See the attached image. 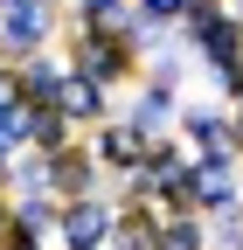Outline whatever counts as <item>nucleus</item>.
<instances>
[{"mask_svg": "<svg viewBox=\"0 0 243 250\" xmlns=\"http://www.w3.org/2000/svg\"><path fill=\"white\" fill-rule=\"evenodd\" d=\"M63 77H70V56H63V49H42V56H28V62H14V70H7V83H14L21 104H56Z\"/></svg>", "mask_w": 243, "mask_h": 250, "instance_id": "9", "label": "nucleus"}, {"mask_svg": "<svg viewBox=\"0 0 243 250\" xmlns=\"http://www.w3.org/2000/svg\"><path fill=\"white\" fill-rule=\"evenodd\" d=\"M0 250H49V243H0Z\"/></svg>", "mask_w": 243, "mask_h": 250, "instance_id": "21", "label": "nucleus"}, {"mask_svg": "<svg viewBox=\"0 0 243 250\" xmlns=\"http://www.w3.org/2000/svg\"><path fill=\"white\" fill-rule=\"evenodd\" d=\"M56 7H63V0H56Z\"/></svg>", "mask_w": 243, "mask_h": 250, "instance_id": "24", "label": "nucleus"}, {"mask_svg": "<svg viewBox=\"0 0 243 250\" xmlns=\"http://www.w3.org/2000/svg\"><path fill=\"white\" fill-rule=\"evenodd\" d=\"M7 223H14V195L0 188V243H7Z\"/></svg>", "mask_w": 243, "mask_h": 250, "instance_id": "19", "label": "nucleus"}, {"mask_svg": "<svg viewBox=\"0 0 243 250\" xmlns=\"http://www.w3.org/2000/svg\"><path fill=\"white\" fill-rule=\"evenodd\" d=\"M56 195H14V223H7V243H49L56 236Z\"/></svg>", "mask_w": 243, "mask_h": 250, "instance_id": "12", "label": "nucleus"}, {"mask_svg": "<svg viewBox=\"0 0 243 250\" xmlns=\"http://www.w3.org/2000/svg\"><path fill=\"white\" fill-rule=\"evenodd\" d=\"M139 77H146V83H160V90H181V83L195 77V56H188V42H181L174 28H167V35H160L153 49L139 56Z\"/></svg>", "mask_w": 243, "mask_h": 250, "instance_id": "11", "label": "nucleus"}, {"mask_svg": "<svg viewBox=\"0 0 243 250\" xmlns=\"http://www.w3.org/2000/svg\"><path fill=\"white\" fill-rule=\"evenodd\" d=\"M174 139L188 146V160H223L229 146V104H202V98H181L174 111Z\"/></svg>", "mask_w": 243, "mask_h": 250, "instance_id": "4", "label": "nucleus"}, {"mask_svg": "<svg viewBox=\"0 0 243 250\" xmlns=\"http://www.w3.org/2000/svg\"><path fill=\"white\" fill-rule=\"evenodd\" d=\"M153 250H208V215H160Z\"/></svg>", "mask_w": 243, "mask_h": 250, "instance_id": "15", "label": "nucleus"}, {"mask_svg": "<svg viewBox=\"0 0 243 250\" xmlns=\"http://www.w3.org/2000/svg\"><path fill=\"white\" fill-rule=\"evenodd\" d=\"M174 111H181V90H160V83H146V77L125 90V104H118V118H125L146 146H153V139H174Z\"/></svg>", "mask_w": 243, "mask_h": 250, "instance_id": "6", "label": "nucleus"}, {"mask_svg": "<svg viewBox=\"0 0 243 250\" xmlns=\"http://www.w3.org/2000/svg\"><path fill=\"white\" fill-rule=\"evenodd\" d=\"M70 7H90V0H63V14H70Z\"/></svg>", "mask_w": 243, "mask_h": 250, "instance_id": "22", "label": "nucleus"}, {"mask_svg": "<svg viewBox=\"0 0 243 250\" xmlns=\"http://www.w3.org/2000/svg\"><path fill=\"white\" fill-rule=\"evenodd\" d=\"M216 7H223V14H229V21L243 28V0H216Z\"/></svg>", "mask_w": 243, "mask_h": 250, "instance_id": "20", "label": "nucleus"}, {"mask_svg": "<svg viewBox=\"0 0 243 250\" xmlns=\"http://www.w3.org/2000/svg\"><path fill=\"white\" fill-rule=\"evenodd\" d=\"M188 195L195 215H223L243 202V153H223V160H188Z\"/></svg>", "mask_w": 243, "mask_h": 250, "instance_id": "5", "label": "nucleus"}, {"mask_svg": "<svg viewBox=\"0 0 243 250\" xmlns=\"http://www.w3.org/2000/svg\"><path fill=\"white\" fill-rule=\"evenodd\" d=\"M56 111H63V118L77 125V139H83L90 125H104V118L118 111V98H111L104 83H90V77H77V70H70V77H63V90H56Z\"/></svg>", "mask_w": 243, "mask_h": 250, "instance_id": "10", "label": "nucleus"}, {"mask_svg": "<svg viewBox=\"0 0 243 250\" xmlns=\"http://www.w3.org/2000/svg\"><path fill=\"white\" fill-rule=\"evenodd\" d=\"M56 42H63L70 70L90 77V83H104L111 98L139 83V49H132L125 35H90V28H70V21H63V35H56Z\"/></svg>", "mask_w": 243, "mask_h": 250, "instance_id": "1", "label": "nucleus"}, {"mask_svg": "<svg viewBox=\"0 0 243 250\" xmlns=\"http://www.w3.org/2000/svg\"><path fill=\"white\" fill-rule=\"evenodd\" d=\"M83 146H90V160L104 167V181H125V174L146 160V139H139L132 125L118 118V111H111L104 125H90V132H83Z\"/></svg>", "mask_w": 243, "mask_h": 250, "instance_id": "7", "label": "nucleus"}, {"mask_svg": "<svg viewBox=\"0 0 243 250\" xmlns=\"http://www.w3.org/2000/svg\"><path fill=\"white\" fill-rule=\"evenodd\" d=\"M28 146L35 153H63V146H77V125L56 104H28Z\"/></svg>", "mask_w": 243, "mask_h": 250, "instance_id": "13", "label": "nucleus"}, {"mask_svg": "<svg viewBox=\"0 0 243 250\" xmlns=\"http://www.w3.org/2000/svg\"><path fill=\"white\" fill-rule=\"evenodd\" d=\"M0 90H7V62H0Z\"/></svg>", "mask_w": 243, "mask_h": 250, "instance_id": "23", "label": "nucleus"}, {"mask_svg": "<svg viewBox=\"0 0 243 250\" xmlns=\"http://www.w3.org/2000/svg\"><path fill=\"white\" fill-rule=\"evenodd\" d=\"M56 35H63V7L56 0H0V62H28L56 49Z\"/></svg>", "mask_w": 243, "mask_h": 250, "instance_id": "2", "label": "nucleus"}, {"mask_svg": "<svg viewBox=\"0 0 243 250\" xmlns=\"http://www.w3.org/2000/svg\"><path fill=\"white\" fill-rule=\"evenodd\" d=\"M111 229H118L111 195H83V202H63V208H56L49 250H111Z\"/></svg>", "mask_w": 243, "mask_h": 250, "instance_id": "3", "label": "nucleus"}, {"mask_svg": "<svg viewBox=\"0 0 243 250\" xmlns=\"http://www.w3.org/2000/svg\"><path fill=\"white\" fill-rule=\"evenodd\" d=\"M7 195H49V153H35V146H21L14 160H7Z\"/></svg>", "mask_w": 243, "mask_h": 250, "instance_id": "14", "label": "nucleus"}, {"mask_svg": "<svg viewBox=\"0 0 243 250\" xmlns=\"http://www.w3.org/2000/svg\"><path fill=\"white\" fill-rule=\"evenodd\" d=\"M104 167L90 160V146L77 139V146H63V153H49V195L56 202H83V195H104Z\"/></svg>", "mask_w": 243, "mask_h": 250, "instance_id": "8", "label": "nucleus"}, {"mask_svg": "<svg viewBox=\"0 0 243 250\" xmlns=\"http://www.w3.org/2000/svg\"><path fill=\"white\" fill-rule=\"evenodd\" d=\"M229 146H236V153H243V98H236V104H229Z\"/></svg>", "mask_w": 243, "mask_h": 250, "instance_id": "18", "label": "nucleus"}, {"mask_svg": "<svg viewBox=\"0 0 243 250\" xmlns=\"http://www.w3.org/2000/svg\"><path fill=\"white\" fill-rule=\"evenodd\" d=\"M0 146H7V153H21V146H28V104L14 98V83L0 90Z\"/></svg>", "mask_w": 243, "mask_h": 250, "instance_id": "16", "label": "nucleus"}, {"mask_svg": "<svg viewBox=\"0 0 243 250\" xmlns=\"http://www.w3.org/2000/svg\"><path fill=\"white\" fill-rule=\"evenodd\" d=\"M181 7H188V0H132V21H146V28L167 35V28L181 21Z\"/></svg>", "mask_w": 243, "mask_h": 250, "instance_id": "17", "label": "nucleus"}]
</instances>
